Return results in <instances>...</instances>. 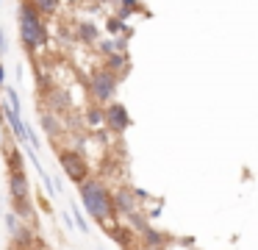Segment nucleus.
Masks as SVG:
<instances>
[{
	"instance_id": "11",
	"label": "nucleus",
	"mask_w": 258,
	"mask_h": 250,
	"mask_svg": "<svg viewBox=\"0 0 258 250\" xmlns=\"http://www.w3.org/2000/svg\"><path fill=\"white\" fill-rule=\"evenodd\" d=\"M108 33H111V36H119V33H131V28H125L122 17H111V20H108Z\"/></svg>"
},
{
	"instance_id": "23",
	"label": "nucleus",
	"mask_w": 258,
	"mask_h": 250,
	"mask_svg": "<svg viewBox=\"0 0 258 250\" xmlns=\"http://www.w3.org/2000/svg\"><path fill=\"white\" fill-rule=\"evenodd\" d=\"M67 3H81V0H67Z\"/></svg>"
},
{
	"instance_id": "2",
	"label": "nucleus",
	"mask_w": 258,
	"mask_h": 250,
	"mask_svg": "<svg viewBox=\"0 0 258 250\" xmlns=\"http://www.w3.org/2000/svg\"><path fill=\"white\" fill-rule=\"evenodd\" d=\"M20 36H23V44L28 50H39L47 44V28L45 22L39 20V11L34 9V3L25 0L23 9H20Z\"/></svg>"
},
{
	"instance_id": "15",
	"label": "nucleus",
	"mask_w": 258,
	"mask_h": 250,
	"mask_svg": "<svg viewBox=\"0 0 258 250\" xmlns=\"http://www.w3.org/2000/svg\"><path fill=\"white\" fill-rule=\"evenodd\" d=\"M6 97H9V106L20 114V97H17V89L14 86H6Z\"/></svg>"
},
{
	"instance_id": "19",
	"label": "nucleus",
	"mask_w": 258,
	"mask_h": 250,
	"mask_svg": "<svg viewBox=\"0 0 258 250\" xmlns=\"http://www.w3.org/2000/svg\"><path fill=\"white\" fill-rule=\"evenodd\" d=\"M6 225H9V231H12V236H14V233H17V217H14V214H6Z\"/></svg>"
},
{
	"instance_id": "1",
	"label": "nucleus",
	"mask_w": 258,
	"mask_h": 250,
	"mask_svg": "<svg viewBox=\"0 0 258 250\" xmlns=\"http://www.w3.org/2000/svg\"><path fill=\"white\" fill-rule=\"evenodd\" d=\"M81 200H84V209L89 211V217L106 222L114 217V203H111V194L106 192L100 181H89L84 178L81 181Z\"/></svg>"
},
{
	"instance_id": "10",
	"label": "nucleus",
	"mask_w": 258,
	"mask_h": 250,
	"mask_svg": "<svg viewBox=\"0 0 258 250\" xmlns=\"http://www.w3.org/2000/svg\"><path fill=\"white\" fill-rule=\"evenodd\" d=\"M31 3L39 14H56L58 11V0H31Z\"/></svg>"
},
{
	"instance_id": "4",
	"label": "nucleus",
	"mask_w": 258,
	"mask_h": 250,
	"mask_svg": "<svg viewBox=\"0 0 258 250\" xmlns=\"http://www.w3.org/2000/svg\"><path fill=\"white\" fill-rule=\"evenodd\" d=\"M117 81H119V75L111 72L108 67L92 72V78H89L92 97H95L97 103H108V100H114V94H117Z\"/></svg>"
},
{
	"instance_id": "6",
	"label": "nucleus",
	"mask_w": 258,
	"mask_h": 250,
	"mask_svg": "<svg viewBox=\"0 0 258 250\" xmlns=\"http://www.w3.org/2000/svg\"><path fill=\"white\" fill-rule=\"evenodd\" d=\"M103 122H106L114 133H122L131 128V114L122 103H111V100H108V109L103 111Z\"/></svg>"
},
{
	"instance_id": "16",
	"label": "nucleus",
	"mask_w": 258,
	"mask_h": 250,
	"mask_svg": "<svg viewBox=\"0 0 258 250\" xmlns=\"http://www.w3.org/2000/svg\"><path fill=\"white\" fill-rule=\"evenodd\" d=\"M142 233H145V242H147V244H161V242H164V239L158 236V233L153 231L150 225H147V228H145V231H142Z\"/></svg>"
},
{
	"instance_id": "24",
	"label": "nucleus",
	"mask_w": 258,
	"mask_h": 250,
	"mask_svg": "<svg viewBox=\"0 0 258 250\" xmlns=\"http://www.w3.org/2000/svg\"><path fill=\"white\" fill-rule=\"evenodd\" d=\"M0 142H3V139H0Z\"/></svg>"
},
{
	"instance_id": "12",
	"label": "nucleus",
	"mask_w": 258,
	"mask_h": 250,
	"mask_svg": "<svg viewBox=\"0 0 258 250\" xmlns=\"http://www.w3.org/2000/svg\"><path fill=\"white\" fill-rule=\"evenodd\" d=\"M6 159H9V170H23V153L14 147L6 150Z\"/></svg>"
},
{
	"instance_id": "7",
	"label": "nucleus",
	"mask_w": 258,
	"mask_h": 250,
	"mask_svg": "<svg viewBox=\"0 0 258 250\" xmlns=\"http://www.w3.org/2000/svg\"><path fill=\"white\" fill-rule=\"evenodd\" d=\"M139 197H145V192H139V189H128V186H122V189H117V197H111V203L117 206L114 211H119V214H134L136 209H139Z\"/></svg>"
},
{
	"instance_id": "8",
	"label": "nucleus",
	"mask_w": 258,
	"mask_h": 250,
	"mask_svg": "<svg viewBox=\"0 0 258 250\" xmlns=\"http://www.w3.org/2000/svg\"><path fill=\"white\" fill-rule=\"evenodd\" d=\"M106 67L111 72H122V70H128V56H125V50L122 53H106Z\"/></svg>"
},
{
	"instance_id": "9",
	"label": "nucleus",
	"mask_w": 258,
	"mask_h": 250,
	"mask_svg": "<svg viewBox=\"0 0 258 250\" xmlns=\"http://www.w3.org/2000/svg\"><path fill=\"white\" fill-rule=\"evenodd\" d=\"M78 36L84 39V42H97L100 39V31H97V25L95 22H81V28H78Z\"/></svg>"
},
{
	"instance_id": "21",
	"label": "nucleus",
	"mask_w": 258,
	"mask_h": 250,
	"mask_svg": "<svg viewBox=\"0 0 258 250\" xmlns=\"http://www.w3.org/2000/svg\"><path fill=\"white\" fill-rule=\"evenodd\" d=\"M6 53V36H3V28H0V56Z\"/></svg>"
},
{
	"instance_id": "14",
	"label": "nucleus",
	"mask_w": 258,
	"mask_h": 250,
	"mask_svg": "<svg viewBox=\"0 0 258 250\" xmlns=\"http://www.w3.org/2000/svg\"><path fill=\"white\" fill-rule=\"evenodd\" d=\"M42 128H45L47 133H53V136H56V133L61 131V128H58V122H56V117H53V114H45V117H42Z\"/></svg>"
},
{
	"instance_id": "13",
	"label": "nucleus",
	"mask_w": 258,
	"mask_h": 250,
	"mask_svg": "<svg viewBox=\"0 0 258 250\" xmlns=\"http://www.w3.org/2000/svg\"><path fill=\"white\" fill-rule=\"evenodd\" d=\"M86 122H89L92 128H100V125H103V109H97V106H92V109L86 111Z\"/></svg>"
},
{
	"instance_id": "20",
	"label": "nucleus",
	"mask_w": 258,
	"mask_h": 250,
	"mask_svg": "<svg viewBox=\"0 0 258 250\" xmlns=\"http://www.w3.org/2000/svg\"><path fill=\"white\" fill-rule=\"evenodd\" d=\"M100 50L103 53H114V50H117V39H111V42H100Z\"/></svg>"
},
{
	"instance_id": "17",
	"label": "nucleus",
	"mask_w": 258,
	"mask_h": 250,
	"mask_svg": "<svg viewBox=\"0 0 258 250\" xmlns=\"http://www.w3.org/2000/svg\"><path fill=\"white\" fill-rule=\"evenodd\" d=\"M114 239H117L119 244H131V236L125 233V228H114Z\"/></svg>"
},
{
	"instance_id": "3",
	"label": "nucleus",
	"mask_w": 258,
	"mask_h": 250,
	"mask_svg": "<svg viewBox=\"0 0 258 250\" xmlns=\"http://www.w3.org/2000/svg\"><path fill=\"white\" fill-rule=\"evenodd\" d=\"M9 189H12V206L14 214L31 220V183L23 170H9Z\"/></svg>"
},
{
	"instance_id": "18",
	"label": "nucleus",
	"mask_w": 258,
	"mask_h": 250,
	"mask_svg": "<svg viewBox=\"0 0 258 250\" xmlns=\"http://www.w3.org/2000/svg\"><path fill=\"white\" fill-rule=\"evenodd\" d=\"M73 217H75V222H78V228H81V231H89V225H86V220H84V214H81V211L78 209H75V206H73Z\"/></svg>"
},
{
	"instance_id": "22",
	"label": "nucleus",
	"mask_w": 258,
	"mask_h": 250,
	"mask_svg": "<svg viewBox=\"0 0 258 250\" xmlns=\"http://www.w3.org/2000/svg\"><path fill=\"white\" fill-rule=\"evenodd\" d=\"M0 86H6V70L0 67Z\"/></svg>"
},
{
	"instance_id": "5",
	"label": "nucleus",
	"mask_w": 258,
	"mask_h": 250,
	"mask_svg": "<svg viewBox=\"0 0 258 250\" xmlns=\"http://www.w3.org/2000/svg\"><path fill=\"white\" fill-rule=\"evenodd\" d=\"M58 161H61L64 172H67V178L73 183H81L84 178H89V164L84 161V156H81L78 150H61V153H58Z\"/></svg>"
}]
</instances>
